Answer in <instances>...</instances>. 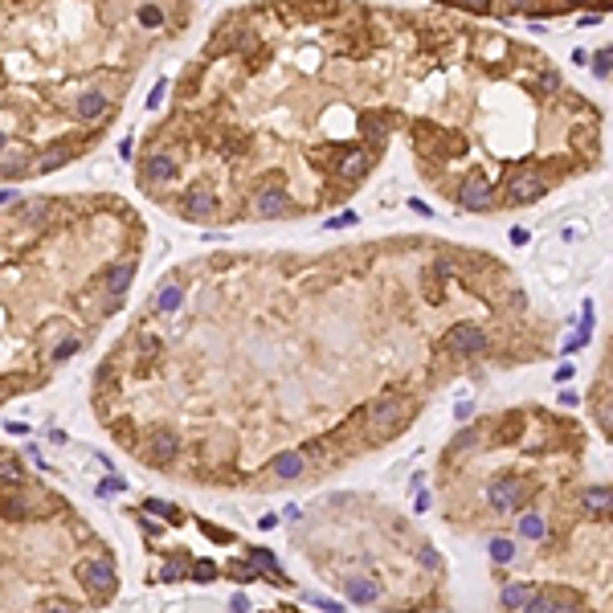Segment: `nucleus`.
Here are the masks:
<instances>
[{
  "mask_svg": "<svg viewBox=\"0 0 613 613\" xmlns=\"http://www.w3.org/2000/svg\"><path fill=\"white\" fill-rule=\"evenodd\" d=\"M176 450H180L176 430H152V438H147V462H152V466H164V462H172Z\"/></svg>",
  "mask_w": 613,
  "mask_h": 613,
  "instance_id": "nucleus-7",
  "label": "nucleus"
},
{
  "mask_svg": "<svg viewBox=\"0 0 613 613\" xmlns=\"http://www.w3.org/2000/svg\"><path fill=\"white\" fill-rule=\"evenodd\" d=\"M111 111V102H107V94L102 90H86L78 102H74V115L82 119V123H94V119H102Z\"/></svg>",
  "mask_w": 613,
  "mask_h": 613,
  "instance_id": "nucleus-14",
  "label": "nucleus"
},
{
  "mask_svg": "<svg viewBox=\"0 0 613 613\" xmlns=\"http://www.w3.org/2000/svg\"><path fill=\"white\" fill-rule=\"evenodd\" d=\"M446 348L454 356H479V351H486V331L475 327V323H458V327H450Z\"/></svg>",
  "mask_w": 613,
  "mask_h": 613,
  "instance_id": "nucleus-4",
  "label": "nucleus"
},
{
  "mask_svg": "<svg viewBox=\"0 0 613 613\" xmlns=\"http://www.w3.org/2000/svg\"><path fill=\"white\" fill-rule=\"evenodd\" d=\"M107 491H123V479H107V482H98V495H107Z\"/></svg>",
  "mask_w": 613,
  "mask_h": 613,
  "instance_id": "nucleus-38",
  "label": "nucleus"
},
{
  "mask_svg": "<svg viewBox=\"0 0 613 613\" xmlns=\"http://www.w3.org/2000/svg\"><path fill=\"white\" fill-rule=\"evenodd\" d=\"M593 74H597V78L613 74V45H610V49H601V53L593 57Z\"/></svg>",
  "mask_w": 613,
  "mask_h": 613,
  "instance_id": "nucleus-27",
  "label": "nucleus"
},
{
  "mask_svg": "<svg viewBox=\"0 0 613 613\" xmlns=\"http://www.w3.org/2000/svg\"><path fill=\"white\" fill-rule=\"evenodd\" d=\"M291 213V196L282 188H258L254 196V217H286Z\"/></svg>",
  "mask_w": 613,
  "mask_h": 613,
  "instance_id": "nucleus-9",
  "label": "nucleus"
},
{
  "mask_svg": "<svg viewBox=\"0 0 613 613\" xmlns=\"http://www.w3.org/2000/svg\"><path fill=\"white\" fill-rule=\"evenodd\" d=\"M131 278H135V262L123 258V262H115L107 270V291H111V295H123V291L131 286Z\"/></svg>",
  "mask_w": 613,
  "mask_h": 613,
  "instance_id": "nucleus-17",
  "label": "nucleus"
},
{
  "mask_svg": "<svg viewBox=\"0 0 613 613\" xmlns=\"http://www.w3.org/2000/svg\"><path fill=\"white\" fill-rule=\"evenodd\" d=\"M511 556H515V544L511 540H491V560H499V565H511Z\"/></svg>",
  "mask_w": 613,
  "mask_h": 613,
  "instance_id": "nucleus-23",
  "label": "nucleus"
},
{
  "mask_svg": "<svg viewBox=\"0 0 613 613\" xmlns=\"http://www.w3.org/2000/svg\"><path fill=\"white\" fill-rule=\"evenodd\" d=\"M147 511H152V515H172V507H168V503H160V499H152V503H147Z\"/></svg>",
  "mask_w": 613,
  "mask_h": 613,
  "instance_id": "nucleus-37",
  "label": "nucleus"
},
{
  "mask_svg": "<svg viewBox=\"0 0 613 613\" xmlns=\"http://www.w3.org/2000/svg\"><path fill=\"white\" fill-rule=\"evenodd\" d=\"M66 160H70V147L66 143H53V147H45L42 156L33 160V172H57Z\"/></svg>",
  "mask_w": 613,
  "mask_h": 613,
  "instance_id": "nucleus-19",
  "label": "nucleus"
},
{
  "mask_svg": "<svg viewBox=\"0 0 613 613\" xmlns=\"http://www.w3.org/2000/svg\"><path fill=\"white\" fill-rule=\"evenodd\" d=\"M344 593H348L351 605H376L381 601V585L372 576H348L344 580Z\"/></svg>",
  "mask_w": 613,
  "mask_h": 613,
  "instance_id": "nucleus-11",
  "label": "nucleus"
},
{
  "mask_svg": "<svg viewBox=\"0 0 613 613\" xmlns=\"http://www.w3.org/2000/svg\"><path fill=\"white\" fill-rule=\"evenodd\" d=\"M527 499V482L515 479V475H499V479H491L486 486V503H491V511H515V507H524Z\"/></svg>",
  "mask_w": 613,
  "mask_h": 613,
  "instance_id": "nucleus-1",
  "label": "nucleus"
},
{
  "mask_svg": "<svg viewBox=\"0 0 613 613\" xmlns=\"http://www.w3.org/2000/svg\"><path fill=\"white\" fill-rule=\"evenodd\" d=\"M527 241H531V233H527L524 225H515L511 229V246H527Z\"/></svg>",
  "mask_w": 613,
  "mask_h": 613,
  "instance_id": "nucleus-36",
  "label": "nucleus"
},
{
  "mask_svg": "<svg viewBox=\"0 0 613 613\" xmlns=\"http://www.w3.org/2000/svg\"><path fill=\"white\" fill-rule=\"evenodd\" d=\"M45 613H70V610H66V605H57V601H49V605H45Z\"/></svg>",
  "mask_w": 613,
  "mask_h": 613,
  "instance_id": "nucleus-42",
  "label": "nucleus"
},
{
  "mask_svg": "<svg viewBox=\"0 0 613 613\" xmlns=\"http://www.w3.org/2000/svg\"><path fill=\"white\" fill-rule=\"evenodd\" d=\"M520 536H524V540H544V536H548V524H544V515L527 511L524 520H520Z\"/></svg>",
  "mask_w": 613,
  "mask_h": 613,
  "instance_id": "nucleus-22",
  "label": "nucleus"
},
{
  "mask_svg": "<svg viewBox=\"0 0 613 613\" xmlns=\"http://www.w3.org/2000/svg\"><path fill=\"white\" fill-rule=\"evenodd\" d=\"M0 482H12V486L25 482V466H21L17 458H4V462H0Z\"/></svg>",
  "mask_w": 613,
  "mask_h": 613,
  "instance_id": "nucleus-24",
  "label": "nucleus"
},
{
  "mask_svg": "<svg viewBox=\"0 0 613 613\" xmlns=\"http://www.w3.org/2000/svg\"><path fill=\"white\" fill-rule=\"evenodd\" d=\"M45 213H49V201H33V205H25V209H21V221H29V225H42Z\"/></svg>",
  "mask_w": 613,
  "mask_h": 613,
  "instance_id": "nucleus-25",
  "label": "nucleus"
},
{
  "mask_svg": "<svg viewBox=\"0 0 613 613\" xmlns=\"http://www.w3.org/2000/svg\"><path fill=\"white\" fill-rule=\"evenodd\" d=\"M78 580H82L86 593L102 597V601L119 589V576H115V569H111V560H82V565H78Z\"/></svg>",
  "mask_w": 613,
  "mask_h": 613,
  "instance_id": "nucleus-2",
  "label": "nucleus"
},
{
  "mask_svg": "<svg viewBox=\"0 0 613 613\" xmlns=\"http://www.w3.org/2000/svg\"><path fill=\"white\" fill-rule=\"evenodd\" d=\"M82 348V344H78V336H70V340H62V344H57V348H53V364H62V360H70V356H74V351Z\"/></svg>",
  "mask_w": 613,
  "mask_h": 613,
  "instance_id": "nucleus-29",
  "label": "nucleus"
},
{
  "mask_svg": "<svg viewBox=\"0 0 613 613\" xmlns=\"http://www.w3.org/2000/svg\"><path fill=\"white\" fill-rule=\"evenodd\" d=\"M143 180H147V184H168V180H176V156L172 152H152V156L143 160Z\"/></svg>",
  "mask_w": 613,
  "mask_h": 613,
  "instance_id": "nucleus-10",
  "label": "nucleus"
},
{
  "mask_svg": "<svg viewBox=\"0 0 613 613\" xmlns=\"http://www.w3.org/2000/svg\"><path fill=\"white\" fill-rule=\"evenodd\" d=\"M180 303H184V286H180V282H164V286H156V299H152V306H156V311L172 315Z\"/></svg>",
  "mask_w": 613,
  "mask_h": 613,
  "instance_id": "nucleus-18",
  "label": "nucleus"
},
{
  "mask_svg": "<svg viewBox=\"0 0 613 613\" xmlns=\"http://www.w3.org/2000/svg\"><path fill=\"white\" fill-rule=\"evenodd\" d=\"M4 430H8V434H17V438H21V434H29V426H25V421H8Z\"/></svg>",
  "mask_w": 613,
  "mask_h": 613,
  "instance_id": "nucleus-40",
  "label": "nucleus"
},
{
  "mask_svg": "<svg viewBox=\"0 0 613 613\" xmlns=\"http://www.w3.org/2000/svg\"><path fill=\"white\" fill-rule=\"evenodd\" d=\"M164 94H168V82H156V86H152V102H147V107H164Z\"/></svg>",
  "mask_w": 613,
  "mask_h": 613,
  "instance_id": "nucleus-35",
  "label": "nucleus"
},
{
  "mask_svg": "<svg viewBox=\"0 0 613 613\" xmlns=\"http://www.w3.org/2000/svg\"><path fill=\"white\" fill-rule=\"evenodd\" d=\"M184 201H188V205H184V217H192V221H209L217 213V196H213L209 188H192Z\"/></svg>",
  "mask_w": 613,
  "mask_h": 613,
  "instance_id": "nucleus-13",
  "label": "nucleus"
},
{
  "mask_svg": "<svg viewBox=\"0 0 613 613\" xmlns=\"http://www.w3.org/2000/svg\"><path fill=\"white\" fill-rule=\"evenodd\" d=\"M33 160H37V156H29L25 147H12V152L4 147V152H0V176H4V180H17V176L33 172Z\"/></svg>",
  "mask_w": 613,
  "mask_h": 613,
  "instance_id": "nucleus-12",
  "label": "nucleus"
},
{
  "mask_svg": "<svg viewBox=\"0 0 613 613\" xmlns=\"http://www.w3.org/2000/svg\"><path fill=\"white\" fill-rule=\"evenodd\" d=\"M233 613H250V605H246V597H233V605H229Z\"/></svg>",
  "mask_w": 613,
  "mask_h": 613,
  "instance_id": "nucleus-41",
  "label": "nucleus"
},
{
  "mask_svg": "<svg viewBox=\"0 0 613 613\" xmlns=\"http://www.w3.org/2000/svg\"><path fill=\"white\" fill-rule=\"evenodd\" d=\"M229 576H233V580H254V576H258V569H254V565H241V560H237V565H229Z\"/></svg>",
  "mask_w": 613,
  "mask_h": 613,
  "instance_id": "nucleus-33",
  "label": "nucleus"
},
{
  "mask_svg": "<svg viewBox=\"0 0 613 613\" xmlns=\"http://www.w3.org/2000/svg\"><path fill=\"white\" fill-rule=\"evenodd\" d=\"M4 147H8V139H4V131H0V152H4Z\"/></svg>",
  "mask_w": 613,
  "mask_h": 613,
  "instance_id": "nucleus-44",
  "label": "nucleus"
},
{
  "mask_svg": "<svg viewBox=\"0 0 613 613\" xmlns=\"http://www.w3.org/2000/svg\"><path fill=\"white\" fill-rule=\"evenodd\" d=\"M580 507H585L589 515H605V511H613V486H589V491L580 495Z\"/></svg>",
  "mask_w": 613,
  "mask_h": 613,
  "instance_id": "nucleus-16",
  "label": "nucleus"
},
{
  "mask_svg": "<svg viewBox=\"0 0 613 613\" xmlns=\"http://www.w3.org/2000/svg\"><path fill=\"white\" fill-rule=\"evenodd\" d=\"M544 188H548V180L536 172V168H524V172L511 176V184H507V201H511V205H527V201H536Z\"/></svg>",
  "mask_w": 613,
  "mask_h": 613,
  "instance_id": "nucleus-5",
  "label": "nucleus"
},
{
  "mask_svg": "<svg viewBox=\"0 0 613 613\" xmlns=\"http://www.w3.org/2000/svg\"><path fill=\"white\" fill-rule=\"evenodd\" d=\"M250 560H254V569H258V572H262V569H278V560H274V552H266V548H258V552H254Z\"/></svg>",
  "mask_w": 613,
  "mask_h": 613,
  "instance_id": "nucleus-32",
  "label": "nucleus"
},
{
  "mask_svg": "<svg viewBox=\"0 0 613 613\" xmlns=\"http://www.w3.org/2000/svg\"><path fill=\"white\" fill-rule=\"evenodd\" d=\"M184 556H176L172 565H164V572H160V580H180V576H184Z\"/></svg>",
  "mask_w": 613,
  "mask_h": 613,
  "instance_id": "nucleus-31",
  "label": "nucleus"
},
{
  "mask_svg": "<svg viewBox=\"0 0 613 613\" xmlns=\"http://www.w3.org/2000/svg\"><path fill=\"white\" fill-rule=\"evenodd\" d=\"M4 201H12V188H0V205H4Z\"/></svg>",
  "mask_w": 613,
  "mask_h": 613,
  "instance_id": "nucleus-43",
  "label": "nucleus"
},
{
  "mask_svg": "<svg viewBox=\"0 0 613 613\" xmlns=\"http://www.w3.org/2000/svg\"><path fill=\"white\" fill-rule=\"evenodd\" d=\"M33 515V495H0V520L21 524Z\"/></svg>",
  "mask_w": 613,
  "mask_h": 613,
  "instance_id": "nucleus-15",
  "label": "nucleus"
},
{
  "mask_svg": "<svg viewBox=\"0 0 613 613\" xmlns=\"http://www.w3.org/2000/svg\"><path fill=\"white\" fill-rule=\"evenodd\" d=\"M139 356H143L147 364H152V360L160 356V340H156L152 331H139Z\"/></svg>",
  "mask_w": 613,
  "mask_h": 613,
  "instance_id": "nucleus-26",
  "label": "nucleus"
},
{
  "mask_svg": "<svg viewBox=\"0 0 613 613\" xmlns=\"http://www.w3.org/2000/svg\"><path fill=\"white\" fill-rule=\"evenodd\" d=\"M360 123H364V131H368V139H376V143H381V139H385V123H381V119H376V115H364V119H360Z\"/></svg>",
  "mask_w": 613,
  "mask_h": 613,
  "instance_id": "nucleus-30",
  "label": "nucleus"
},
{
  "mask_svg": "<svg viewBox=\"0 0 613 613\" xmlns=\"http://www.w3.org/2000/svg\"><path fill=\"white\" fill-rule=\"evenodd\" d=\"M491 184H486V176L470 172L466 176V184H462V192H458V201H462V209H475V213H482V209H491Z\"/></svg>",
  "mask_w": 613,
  "mask_h": 613,
  "instance_id": "nucleus-6",
  "label": "nucleus"
},
{
  "mask_svg": "<svg viewBox=\"0 0 613 613\" xmlns=\"http://www.w3.org/2000/svg\"><path fill=\"white\" fill-rule=\"evenodd\" d=\"M560 405H565V409H572V405H580V396L572 393V389H565V393H560Z\"/></svg>",
  "mask_w": 613,
  "mask_h": 613,
  "instance_id": "nucleus-39",
  "label": "nucleus"
},
{
  "mask_svg": "<svg viewBox=\"0 0 613 613\" xmlns=\"http://www.w3.org/2000/svg\"><path fill=\"white\" fill-rule=\"evenodd\" d=\"M368 152H348L344 160H340V176L344 180H364V172H368Z\"/></svg>",
  "mask_w": 613,
  "mask_h": 613,
  "instance_id": "nucleus-21",
  "label": "nucleus"
},
{
  "mask_svg": "<svg viewBox=\"0 0 613 613\" xmlns=\"http://www.w3.org/2000/svg\"><path fill=\"white\" fill-rule=\"evenodd\" d=\"M139 25H147V29L164 25V8H152V4H143V8H139Z\"/></svg>",
  "mask_w": 613,
  "mask_h": 613,
  "instance_id": "nucleus-28",
  "label": "nucleus"
},
{
  "mask_svg": "<svg viewBox=\"0 0 613 613\" xmlns=\"http://www.w3.org/2000/svg\"><path fill=\"white\" fill-rule=\"evenodd\" d=\"M188 576H192V580H201V585H209V580L217 576V569H213V565H196V569L188 572Z\"/></svg>",
  "mask_w": 613,
  "mask_h": 613,
  "instance_id": "nucleus-34",
  "label": "nucleus"
},
{
  "mask_svg": "<svg viewBox=\"0 0 613 613\" xmlns=\"http://www.w3.org/2000/svg\"><path fill=\"white\" fill-rule=\"evenodd\" d=\"M531 597H536V589H531V585H524V580H515V585H507V589H503V597H499V601H503V610L524 613V605L531 601Z\"/></svg>",
  "mask_w": 613,
  "mask_h": 613,
  "instance_id": "nucleus-20",
  "label": "nucleus"
},
{
  "mask_svg": "<svg viewBox=\"0 0 613 613\" xmlns=\"http://www.w3.org/2000/svg\"><path fill=\"white\" fill-rule=\"evenodd\" d=\"M405 417H409V405H405L401 396H381V401L372 405L368 426H372V434H389L396 426H405Z\"/></svg>",
  "mask_w": 613,
  "mask_h": 613,
  "instance_id": "nucleus-3",
  "label": "nucleus"
},
{
  "mask_svg": "<svg viewBox=\"0 0 613 613\" xmlns=\"http://www.w3.org/2000/svg\"><path fill=\"white\" fill-rule=\"evenodd\" d=\"M270 475H274L278 482L303 479V475H306V454H303V450H282V454L270 462Z\"/></svg>",
  "mask_w": 613,
  "mask_h": 613,
  "instance_id": "nucleus-8",
  "label": "nucleus"
}]
</instances>
